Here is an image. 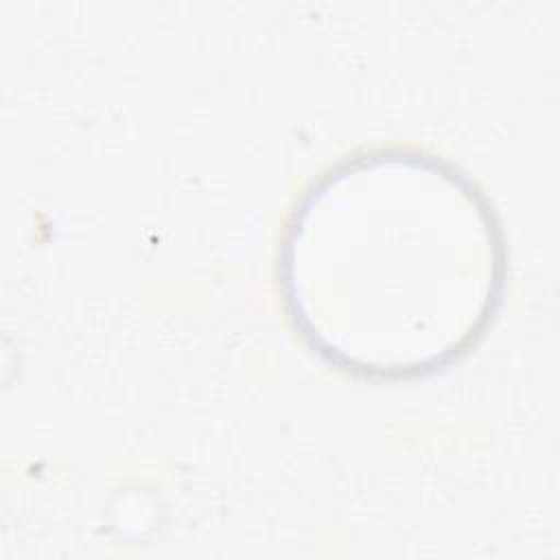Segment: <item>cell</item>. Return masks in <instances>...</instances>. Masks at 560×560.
<instances>
[{
  "mask_svg": "<svg viewBox=\"0 0 560 560\" xmlns=\"http://www.w3.org/2000/svg\"><path fill=\"white\" fill-rule=\"evenodd\" d=\"M280 267L289 313L319 354L405 376L475 341L499 300L503 245L488 201L455 166L381 149L311 184Z\"/></svg>",
  "mask_w": 560,
  "mask_h": 560,
  "instance_id": "obj_1",
  "label": "cell"
}]
</instances>
